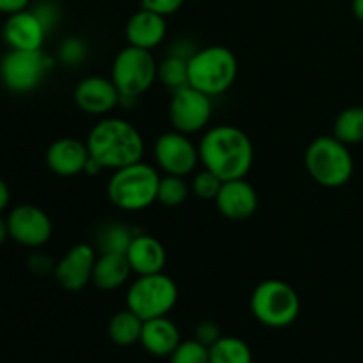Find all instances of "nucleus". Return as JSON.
<instances>
[{"instance_id":"obj_1","label":"nucleus","mask_w":363,"mask_h":363,"mask_svg":"<svg viewBox=\"0 0 363 363\" xmlns=\"http://www.w3.org/2000/svg\"><path fill=\"white\" fill-rule=\"evenodd\" d=\"M199 158L204 169L222 181L243 179L254 163V144L243 130L222 124L208 130L201 138Z\"/></svg>"},{"instance_id":"obj_2","label":"nucleus","mask_w":363,"mask_h":363,"mask_svg":"<svg viewBox=\"0 0 363 363\" xmlns=\"http://www.w3.org/2000/svg\"><path fill=\"white\" fill-rule=\"evenodd\" d=\"M89 152L103 169L119 170L142 162L145 144L140 131L119 117H106L94 124L87 135Z\"/></svg>"},{"instance_id":"obj_3","label":"nucleus","mask_w":363,"mask_h":363,"mask_svg":"<svg viewBox=\"0 0 363 363\" xmlns=\"http://www.w3.org/2000/svg\"><path fill=\"white\" fill-rule=\"evenodd\" d=\"M305 169L321 186H344L350 183L354 172L350 145L340 142L333 135L314 138L305 151Z\"/></svg>"},{"instance_id":"obj_4","label":"nucleus","mask_w":363,"mask_h":363,"mask_svg":"<svg viewBox=\"0 0 363 363\" xmlns=\"http://www.w3.org/2000/svg\"><path fill=\"white\" fill-rule=\"evenodd\" d=\"M160 174L144 162L113 170L106 195L116 208L124 211H142L158 201Z\"/></svg>"},{"instance_id":"obj_5","label":"nucleus","mask_w":363,"mask_h":363,"mask_svg":"<svg viewBox=\"0 0 363 363\" xmlns=\"http://www.w3.org/2000/svg\"><path fill=\"white\" fill-rule=\"evenodd\" d=\"M238 77V59L225 46H208L188 59V85L208 96L229 91Z\"/></svg>"},{"instance_id":"obj_6","label":"nucleus","mask_w":363,"mask_h":363,"mask_svg":"<svg viewBox=\"0 0 363 363\" xmlns=\"http://www.w3.org/2000/svg\"><path fill=\"white\" fill-rule=\"evenodd\" d=\"M254 318L269 328H286L293 325L301 311V301L291 284L269 279L259 284L250 298Z\"/></svg>"},{"instance_id":"obj_7","label":"nucleus","mask_w":363,"mask_h":363,"mask_svg":"<svg viewBox=\"0 0 363 363\" xmlns=\"http://www.w3.org/2000/svg\"><path fill=\"white\" fill-rule=\"evenodd\" d=\"M158 78V62L151 50L128 45L116 55L112 64V82L123 99H137L151 89Z\"/></svg>"},{"instance_id":"obj_8","label":"nucleus","mask_w":363,"mask_h":363,"mask_svg":"<svg viewBox=\"0 0 363 363\" xmlns=\"http://www.w3.org/2000/svg\"><path fill=\"white\" fill-rule=\"evenodd\" d=\"M177 291L176 282L165 273L142 275L130 286L126 294V305L140 319L163 318L176 307Z\"/></svg>"},{"instance_id":"obj_9","label":"nucleus","mask_w":363,"mask_h":363,"mask_svg":"<svg viewBox=\"0 0 363 363\" xmlns=\"http://www.w3.org/2000/svg\"><path fill=\"white\" fill-rule=\"evenodd\" d=\"M50 66L41 50H9L0 60V80L11 92L25 94L39 87Z\"/></svg>"},{"instance_id":"obj_10","label":"nucleus","mask_w":363,"mask_h":363,"mask_svg":"<svg viewBox=\"0 0 363 363\" xmlns=\"http://www.w3.org/2000/svg\"><path fill=\"white\" fill-rule=\"evenodd\" d=\"M169 117L174 130L184 135L197 133L208 128L213 117L211 96L197 91V89L181 87L174 91L169 106Z\"/></svg>"},{"instance_id":"obj_11","label":"nucleus","mask_w":363,"mask_h":363,"mask_svg":"<svg viewBox=\"0 0 363 363\" xmlns=\"http://www.w3.org/2000/svg\"><path fill=\"white\" fill-rule=\"evenodd\" d=\"M155 158L160 169L170 176L186 177L201 162L199 147L181 131H167L155 144Z\"/></svg>"},{"instance_id":"obj_12","label":"nucleus","mask_w":363,"mask_h":363,"mask_svg":"<svg viewBox=\"0 0 363 363\" xmlns=\"http://www.w3.org/2000/svg\"><path fill=\"white\" fill-rule=\"evenodd\" d=\"M9 236L28 248H39L52 238L53 225L50 216L34 204L16 206L7 216Z\"/></svg>"},{"instance_id":"obj_13","label":"nucleus","mask_w":363,"mask_h":363,"mask_svg":"<svg viewBox=\"0 0 363 363\" xmlns=\"http://www.w3.org/2000/svg\"><path fill=\"white\" fill-rule=\"evenodd\" d=\"M96 259L98 252L91 245L80 243L71 247L53 269L57 284L71 293H78L87 287L89 284H92Z\"/></svg>"},{"instance_id":"obj_14","label":"nucleus","mask_w":363,"mask_h":363,"mask_svg":"<svg viewBox=\"0 0 363 363\" xmlns=\"http://www.w3.org/2000/svg\"><path fill=\"white\" fill-rule=\"evenodd\" d=\"M74 103L89 116H106L121 103V94L112 78L87 77L74 87Z\"/></svg>"},{"instance_id":"obj_15","label":"nucleus","mask_w":363,"mask_h":363,"mask_svg":"<svg viewBox=\"0 0 363 363\" xmlns=\"http://www.w3.org/2000/svg\"><path fill=\"white\" fill-rule=\"evenodd\" d=\"M215 202L218 211L225 218L241 222L250 218L257 211L259 197L255 188L243 177V179L223 181Z\"/></svg>"},{"instance_id":"obj_16","label":"nucleus","mask_w":363,"mask_h":363,"mask_svg":"<svg viewBox=\"0 0 363 363\" xmlns=\"http://www.w3.org/2000/svg\"><path fill=\"white\" fill-rule=\"evenodd\" d=\"M91 152L85 142L73 137H64L52 142L46 151V165L60 177H73L85 172Z\"/></svg>"},{"instance_id":"obj_17","label":"nucleus","mask_w":363,"mask_h":363,"mask_svg":"<svg viewBox=\"0 0 363 363\" xmlns=\"http://www.w3.org/2000/svg\"><path fill=\"white\" fill-rule=\"evenodd\" d=\"M46 28L32 9L9 14L4 23L2 38L9 50H41Z\"/></svg>"},{"instance_id":"obj_18","label":"nucleus","mask_w":363,"mask_h":363,"mask_svg":"<svg viewBox=\"0 0 363 363\" xmlns=\"http://www.w3.org/2000/svg\"><path fill=\"white\" fill-rule=\"evenodd\" d=\"M167 16L142 7L126 23V39L131 46L152 50L163 43L167 35Z\"/></svg>"},{"instance_id":"obj_19","label":"nucleus","mask_w":363,"mask_h":363,"mask_svg":"<svg viewBox=\"0 0 363 363\" xmlns=\"http://www.w3.org/2000/svg\"><path fill=\"white\" fill-rule=\"evenodd\" d=\"M131 272L142 275L162 273L167 264V252L163 245L149 234H137L126 252Z\"/></svg>"},{"instance_id":"obj_20","label":"nucleus","mask_w":363,"mask_h":363,"mask_svg":"<svg viewBox=\"0 0 363 363\" xmlns=\"http://www.w3.org/2000/svg\"><path fill=\"white\" fill-rule=\"evenodd\" d=\"M181 342L183 340H181L179 328L167 315L144 321L140 344L147 353L155 357H170Z\"/></svg>"},{"instance_id":"obj_21","label":"nucleus","mask_w":363,"mask_h":363,"mask_svg":"<svg viewBox=\"0 0 363 363\" xmlns=\"http://www.w3.org/2000/svg\"><path fill=\"white\" fill-rule=\"evenodd\" d=\"M131 273L133 272L124 254H98L92 284L101 291H116L128 282Z\"/></svg>"},{"instance_id":"obj_22","label":"nucleus","mask_w":363,"mask_h":363,"mask_svg":"<svg viewBox=\"0 0 363 363\" xmlns=\"http://www.w3.org/2000/svg\"><path fill=\"white\" fill-rule=\"evenodd\" d=\"M142 328H144V319H140L133 311L126 308V311L117 312L110 319L108 337L117 346H133V344L140 342Z\"/></svg>"},{"instance_id":"obj_23","label":"nucleus","mask_w":363,"mask_h":363,"mask_svg":"<svg viewBox=\"0 0 363 363\" xmlns=\"http://www.w3.org/2000/svg\"><path fill=\"white\" fill-rule=\"evenodd\" d=\"M137 234L121 222H110L98 230L96 248L99 254H124L126 255L131 241Z\"/></svg>"},{"instance_id":"obj_24","label":"nucleus","mask_w":363,"mask_h":363,"mask_svg":"<svg viewBox=\"0 0 363 363\" xmlns=\"http://www.w3.org/2000/svg\"><path fill=\"white\" fill-rule=\"evenodd\" d=\"M333 137L346 145L363 142V106H350L337 116L333 123Z\"/></svg>"},{"instance_id":"obj_25","label":"nucleus","mask_w":363,"mask_h":363,"mask_svg":"<svg viewBox=\"0 0 363 363\" xmlns=\"http://www.w3.org/2000/svg\"><path fill=\"white\" fill-rule=\"evenodd\" d=\"M252 350L245 340L238 337H222L216 344L209 347V362L211 363H252Z\"/></svg>"},{"instance_id":"obj_26","label":"nucleus","mask_w":363,"mask_h":363,"mask_svg":"<svg viewBox=\"0 0 363 363\" xmlns=\"http://www.w3.org/2000/svg\"><path fill=\"white\" fill-rule=\"evenodd\" d=\"M188 59L181 53H170L167 59H163L158 64V80L165 87L177 91L181 87L188 85Z\"/></svg>"},{"instance_id":"obj_27","label":"nucleus","mask_w":363,"mask_h":363,"mask_svg":"<svg viewBox=\"0 0 363 363\" xmlns=\"http://www.w3.org/2000/svg\"><path fill=\"white\" fill-rule=\"evenodd\" d=\"M188 195H190V186L186 184L184 177L181 176H170L165 174L160 177L158 184V202L167 206V208H177L183 202H186Z\"/></svg>"},{"instance_id":"obj_28","label":"nucleus","mask_w":363,"mask_h":363,"mask_svg":"<svg viewBox=\"0 0 363 363\" xmlns=\"http://www.w3.org/2000/svg\"><path fill=\"white\" fill-rule=\"evenodd\" d=\"M169 358L170 363H211L209 362V347L202 346L195 339L183 340Z\"/></svg>"},{"instance_id":"obj_29","label":"nucleus","mask_w":363,"mask_h":363,"mask_svg":"<svg viewBox=\"0 0 363 363\" xmlns=\"http://www.w3.org/2000/svg\"><path fill=\"white\" fill-rule=\"evenodd\" d=\"M222 184L223 181L220 179L216 174L204 169L194 177V181H191V191H194L199 199H202V201H215Z\"/></svg>"},{"instance_id":"obj_30","label":"nucleus","mask_w":363,"mask_h":363,"mask_svg":"<svg viewBox=\"0 0 363 363\" xmlns=\"http://www.w3.org/2000/svg\"><path fill=\"white\" fill-rule=\"evenodd\" d=\"M85 43L80 41L77 38H69L62 43L60 46V59L64 60L66 64H78L85 59Z\"/></svg>"},{"instance_id":"obj_31","label":"nucleus","mask_w":363,"mask_h":363,"mask_svg":"<svg viewBox=\"0 0 363 363\" xmlns=\"http://www.w3.org/2000/svg\"><path fill=\"white\" fill-rule=\"evenodd\" d=\"M222 332H220V326L215 321H202L201 325L195 328V340L201 342L202 346L211 347L213 344L218 342L222 339Z\"/></svg>"},{"instance_id":"obj_32","label":"nucleus","mask_w":363,"mask_h":363,"mask_svg":"<svg viewBox=\"0 0 363 363\" xmlns=\"http://www.w3.org/2000/svg\"><path fill=\"white\" fill-rule=\"evenodd\" d=\"M140 4L144 9L155 11L162 16H170L183 7L184 0H140Z\"/></svg>"},{"instance_id":"obj_33","label":"nucleus","mask_w":363,"mask_h":363,"mask_svg":"<svg viewBox=\"0 0 363 363\" xmlns=\"http://www.w3.org/2000/svg\"><path fill=\"white\" fill-rule=\"evenodd\" d=\"M34 14L39 18V21L43 23V27L46 28V32H50L53 28V25L59 20V13H57V7L50 2H41L34 7Z\"/></svg>"},{"instance_id":"obj_34","label":"nucleus","mask_w":363,"mask_h":363,"mask_svg":"<svg viewBox=\"0 0 363 363\" xmlns=\"http://www.w3.org/2000/svg\"><path fill=\"white\" fill-rule=\"evenodd\" d=\"M28 266H30L32 272L38 273V275H45V273L55 269L52 261H50L48 257H45V255H32V257L28 259Z\"/></svg>"},{"instance_id":"obj_35","label":"nucleus","mask_w":363,"mask_h":363,"mask_svg":"<svg viewBox=\"0 0 363 363\" xmlns=\"http://www.w3.org/2000/svg\"><path fill=\"white\" fill-rule=\"evenodd\" d=\"M28 4L30 0H0V13L9 16V14L28 9Z\"/></svg>"},{"instance_id":"obj_36","label":"nucleus","mask_w":363,"mask_h":363,"mask_svg":"<svg viewBox=\"0 0 363 363\" xmlns=\"http://www.w3.org/2000/svg\"><path fill=\"white\" fill-rule=\"evenodd\" d=\"M9 199H11L9 186H7L6 181L0 177V213H2L7 206H9Z\"/></svg>"},{"instance_id":"obj_37","label":"nucleus","mask_w":363,"mask_h":363,"mask_svg":"<svg viewBox=\"0 0 363 363\" xmlns=\"http://www.w3.org/2000/svg\"><path fill=\"white\" fill-rule=\"evenodd\" d=\"M103 170V167L99 165V162H96L94 158H89V162H87V165H85V172L84 174H87V176H96V174H99Z\"/></svg>"},{"instance_id":"obj_38","label":"nucleus","mask_w":363,"mask_h":363,"mask_svg":"<svg viewBox=\"0 0 363 363\" xmlns=\"http://www.w3.org/2000/svg\"><path fill=\"white\" fill-rule=\"evenodd\" d=\"M9 225H7V218L0 216V247L9 240Z\"/></svg>"},{"instance_id":"obj_39","label":"nucleus","mask_w":363,"mask_h":363,"mask_svg":"<svg viewBox=\"0 0 363 363\" xmlns=\"http://www.w3.org/2000/svg\"><path fill=\"white\" fill-rule=\"evenodd\" d=\"M351 11H353V14L357 16V20L363 23V0H353V2H351Z\"/></svg>"}]
</instances>
